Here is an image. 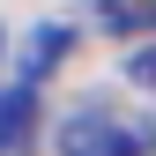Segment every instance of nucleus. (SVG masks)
Wrapping results in <instances>:
<instances>
[{"instance_id":"nucleus-1","label":"nucleus","mask_w":156,"mask_h":156,"mask_svg":"<svg viewBox=\"0 0 156 156\" xmlns=\"http://www.w3.org/2000/svg\"><path fill=\"white\" fill-rule=\"evenodd\" d=\"M60 156H156V119L112 97H89L60 119Z\"/></svg>"},{"instance_id":"nucleus-2","label":"nucleus","mask_w":156,"mask_h":156,"mask_svg":"<svg viewBox=\"0 0 156 156\" xmlns=\"http://www.w3.org/2000/svg\"><path fill=\"white\" fill-rule=\"evenodd\" d=\"M60 52H67V30H60V23H37V30L23 37V60H15V82H23V89H37V82L52 74V60H60Z\"/></svg>"},{"instance_id":"nucleus-3","label":"nucleus","mask_w":156,"mask_h":156,"mask_svg":"<svg viewBox=\"0 0 156 156\" xmlns=\"http://www.w3.org/2000/svg\"><path fill=\"white\" fill-rule=\"evenodd\" d=\"M23 134H30V89L15 82L8 97H0V141H23Z\"/></svg>"},{"instance_id":"nucleus-4","label":"nucleus","mask_w":156,"mask_h":156,"mask_svg":"<svg viewBox=\"0 0 156 156\" xmlns=\"http://www.w3.org/2000/svg\"><path fill=\"white\" fill-rule=\"evenodd\" d=\"M126 82H141V89H156V45H141V52L126 60Z\"/></svg>"}]
</instances>
